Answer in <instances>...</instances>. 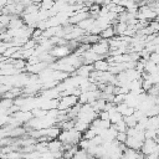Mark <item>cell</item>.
Here are the masks:
<instances>
[{
    "instance_id": "obj_3",
    "label": "cell",
    "mask_w": 159,
    "mask_h": 159,
    "mask_svg": "<svg viewBox=\"0 0 159 159\" xmlns=\"http://www.w3.org/2000/svg\"><path fill=\"white\" fill-rule=\"evenodd\" d=\"M158 148H159V145H158V140L157 139H144L143 143H142V147L139 149V153L143 157H147L149 154L157 153Z\"/></svg>"
},
{
    "instance_id": "obj_16",
    "label": "cell",
    "mask_w": 159,
    "mask_h": 159,
    "mask_svg": "<svg viewBox=\"0 0 159 159\" xmlns=\"http://www.w3.org/2000/svg\"><path fill=\"white\" fill-rule=\"evenodd\" d=\"M148 60H149L150 62L158 65V60H159V55H158V52H150L149 56H148Z\"/></svg>"
},
{
    "instance_id": "obj_6",
    "label": "cell",
    "mask_w": 159,
    "mask_h": 159,
    "mask_svg": "<svg viewBox=\"0 0 159 159\" xmlns=\"http://www.w3.org/2000/svg\"><path fill=\"white\" fill-rule=\"evenodd\" d=\"M94 20L96 19H93V17H87V19H84V20H82V21H80L76 26L77 27H80L81 30H83L86 34H89V31L93 29V25H94Z\"/></svg>"
},
{
    "instance_id": "obj_11",
    "label": "cell",
    "mask_w": 159,
    "mask_h": 159,
    "mask_svg": "<svg viewBox=\"0 0 159 159\" xmlns=\"http://www.w3.org/2000/svg\"><path fill=\"white\" fill-rule=\"evenodd\" d=\"M53 5H55V1H53V0H41L40 4H39V7H40L41 10L48 11V10H51V9L53 7Z\"/></svg>"
},
{
    "instance_id": "obj_12",
    "label": "cell",
    "mask_w": 159,
    "mask_h": 159,
    "mask_svg": "<svg viewBox=\"0 0 159 159\" xmlns=\"http://www.w3.org/2000/svg\"><path fill=\"white\" fill-rule=\"evenodd\" d=\"M123 120L127 125V128H134L135 124H137V119L132 114V116H128V117H123Z\"/></svg>"
},
{
    "instance_id": "obj_17",
    "label": "cell",
    "mask_w": 159,
    "mask_h": 159,
    "mask_svg": "<svg viewBox=\"0 0 159 159\" xmlns=\"http://www.w3.org/2000/svg\"><path fill=\"white\" fill-rule=\"evenodd\" d=\"M133 2H135V4H138V6H139V4H142V5H145L144 4V0H132Z\"/></svg>"
},
{
    "instance_id": "obj_13",
    "label": "cell",
    "mask_w": 159,
    "mask_h": 159,
    "mask_svg": "<svg viewBox=\"0 0 159 159\" xmlns=\"http://www.w3.org/2000/svg\"><path fill=\"white\" fill-rule=\"evenodd\" d=\"M19 48H20V47H17V46H10V47H7V48L4 51L2 57H4V58H11V56H12Z\"/></svg>"
},
{
    "instance_id": "obj_4",
    "label": "cell",
    "mask_w": 159,
    "mask_h": 159,
    "mask_svg": "<svg viewBox=\"0 0 159 159\" xmlns=\"http://www.w3.org/2000/svg\"><path fill=\"white\" fill-rule=\"evenodd\" d=\"M92 52H94L96 55L101 56L104 58V56L108 55L109 52V45H108V41L107 40H99L98 42L91 45V48H89Z\"/></svg>"
},
{
    "instance_id": "obj_14",
    "label": "cell",
    "mask_w": 159,
    "mask_h": 159,
    "mask_svg": "<svg viewBox=\"0 0 159 159\" xmlns=\"http://www.w3.org/2000/svg\"><path fill=\"white\" fill-rule=\"evenodd\" d=\"M112 127H113L117 132H125V130H127V125H125L123 118H122L119 122H117L116 124H112Z\"/></svg>"
},
{
    "instance_id": "obj_15",
    "label": "cell",
    "mask_w": 159,
    "mask_h": 159,
    "mask_svg": "<svg viewBox=\"0 0 159 159\" xmlns=\"http://www.w3.org/2000/svg\"><path fill=\"white\" fill-rule=\"evenodd\" d=\"M116 140L118 142V143H125V140H127V133L125 132H118L117 133V135H116Z\"/></svg>"
},
{
    "instance_id": "obj_7",
    "label": "cell",
    "mask_w": 159,
    "mask_h": 159,
    "mask_svg": "<svg viewBox=\"0 0 159 159\" xmlns=\"http://www.w3.org/2000/svg\"><path fill=\"white\" fill-rule=\"evenodd\" d=\"M93 71L92 65H81L78 68L75 70V75L78 77H83V78H88L91 72Z\"/></svg>"
},
{
    "instance_id": "obj_2",
    "label": "cell",
    "mask_w": 159,
    "mask_h": 159,
    "mask_svg": "<svg viewBox=\"0 0 159 159\" xmlns=\"http://www.w3.org/2000/svg\"><path fill=\"white\" fill-rule=\"evenodd\" d=\"M77 103H78V101H77L76 96H61L58 98L57 109L61 111V112H67L68 109L75 107Z\"/></svg>"
},
{
    "instance_id": "obj_9",
    "label": "cell",
    "mask_w": 159,
    "mask_h": 159,
    "mask_svg": "<svg viewBox=\"0 0 159 159\" xmlns=\"http://www.w3.org/2000/svg\"><path fill=\"white\" fill-rule=\"evenodd\" d=\"M24 26V22L21 20V17L16 16V15H12L10 17V21H9V25H7V29L10 30H14V29H20Z\"/></svg>"
},
{
    "instance_id": "obj_10",
    "label": "cell",
    "mask_w": 159,
    "mask_h": 159,
    "mask_svg": "<svg viewBox=\"0 0 159 159\" xmlns=\"http://www.w3.org/2000/svg\"><path fill=\"white\" fill-rule=\"evenodd\" d=\"M98 36H99V39H102V40H109V39L114 37V36H116V32H114L113 26H108L107 29L102 30Z\"/></svg>"
},
{
    "instance_id": "obj_18",
    "label": "cell",
    "mask_w": 159,
    "mask_h": 159,
    "mask_svg": "<svg viewBox=\"0 0 159 159\" xmlns=\"http://www.w3.org/2000/svg\"><path fill=\"white\" fill-rule=\"evenodd\" d=\"M103 1H104V0H93V2H94V4H98V5H99V4H103Z\"/></svg>"
},
{
    "instance_id": "obj_1",
    "label": "cell",
    "mask_w": 159,
    "mask_h": 159,
    "mask_svg": "<svg viewBox=\"0 0 159 159\" xmlns=\"http://www.w3.org/2000/svg\"><path fill=\"white\" fill-rule=\"evenodd\" d=\"M158 16V12H155L153 9H150L148 5H139L138 6V11H137V20H142V21H147L150 22L153 20H155Z\"/></svg>"
},
{
    "instance_id": "obj_5",
    "label": "cell",
    "mask_w": 159,
    "mask_h": 159,
    "mask_svg": "<svg viewBox=\"0 0 159 159\" xmlns=\"http://www.w3.org/2000/svg\"><path fill=\"white\" fill-rule=\"evenodd\" d=\"M48 53L56 60V58H63V57H66V56H68L70 53H71V50L68 48V46L67 45H62V46H53L50 51H48Z\"/></svg>"
},
{
    "instance_id": "obj_8",
    "label": "cell",
    "mask_w": 159,
    "mask_h": 159,
    "mask_svg": "<svg viewBox=\"0 0 159 159\" xmlns=\"http://www.w3.org/2000/svg\"><path fill=\"white\" fill-rule=\"evenodd\" d=\"M92 67H93V71H98V72H107L108 68H109V63L106 58H101V60H97L96 62L92 63Z\"/></svg>"
}]
</instances>
